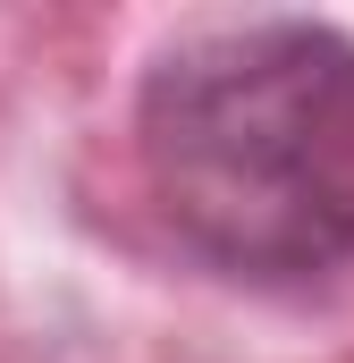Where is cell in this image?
I'll return each instance as SVG.
<instances>
[{
	"label": "cell",
	"mask_w": 354,
	"mask_h": 363,
	"mask_svg": "<svg viewBox=\"0 0 354 363\" xmlns=\"http://www.w3.org/2000/svg\"><path fill=\"white\" fill-rule=\"evenodd\" d=\"M135 169L177 245L245 287L354 262V34L329 17H211L135 85Z\"/></svg>",
	"instance_id": "1"
}]
</instances>
